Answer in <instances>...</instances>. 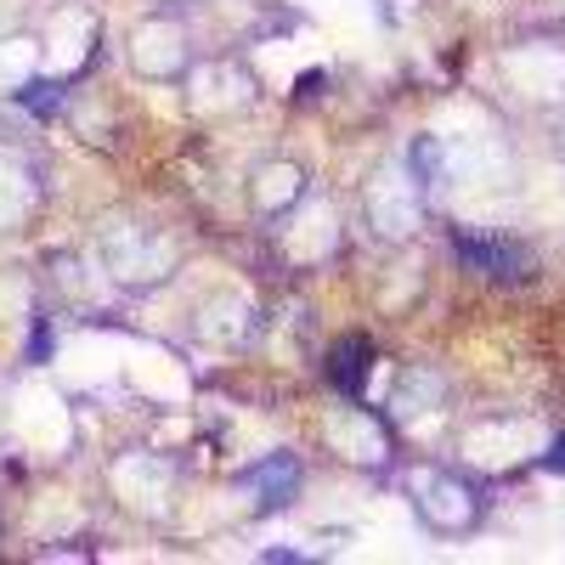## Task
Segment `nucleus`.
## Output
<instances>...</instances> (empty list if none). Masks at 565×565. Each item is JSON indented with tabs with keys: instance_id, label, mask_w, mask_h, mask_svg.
I'll use <instances>...</instances> for the list:
<instances>
[{
	"instance_id": "obj_1",
	"label": "nucleus",
	"mask_w": 565,
	"mask_h": 565,
	"mask_svg": "<svg viewBox=\"0 0 565 565\" xmlns=\"http://www.w3.org/2000/svg\"><path fill=\"white\" fill-rule=\"evenodd\" d=\"M244 487L260 492V509H282V503H295V487H300V463L289 452H277L255 469H244Z\"/></svg>"
},
{
	"instance_id": "obj_6",
	"label": "nucleus",
	"mask_w": 565,
	"mask_h": 565,
	"mask_svg": "<svg viewBox=\"0 0 565 565\" xmlns=\"http://www.w3.org/2000/svg\"><path fill=\"white\" fill-rule=\"evenodd\" d=\"M548 469H565V436L554 441V452H548Z\"/></svg>"
},
{
	"instance_id": "obj_2",
	"label": "nucleus",
	"mask_w": 565,
	"mask_h": 565,
	"mask_svg": "<svg viewBox=\"0 0 565 565\" xmlns=\"http://www.w3.org/2000/svg\"><path fill=\"white\" fill-rule=\"evenodd\" d=\"M452 249H458L469 266L492 271V277H521V271H526V255H521V249L492 244V238H452Z\"/></svg>"
},
{
	"instance_id": "obj_3",
	"label": "nucleus",
	"mask_w": 565,
	"mask_h": 565,
	"mask_svg": "<svg viewBox=\"0 0 565 565\" xmlns=\"http://www.w3.org/2000/svg\"><path fill=\"white\" fill-rule=\"evenodd\" d=\"M367 356H373V345H367L362 334L340 340V345H334V362H328V380H334L345 396H356L362 380H367Z\"/></svg>"
},
{
	"instance_id": "obj_4",
	"label": "nucleus",
	"mask_w": 565,
	"mask_h": 565,
	"mask_svg": "<svg viewBox=\"0 0 565 565\" xmlns=\"http://www.w3.org/2000/svg\"><path fill=\"white\" fill-rule=\"evenodd\" d=\"M18 103H23L29 114L45 119V114H57V108H63V85H52V79H29V85L18 90Z\"/></svg>"
},
{
	"instance_id": "obj_5",
	"label": "nucleus",
	"mask_w": 565,
	"mask_h": 565,
	"mask_svg": "<svg viewBox=\"0 0 565 565\" xmlns=\"http://www.w3.org/2000/svg\"><path fill=\"white\" fill-rule=\"evenodd\" d=\"M45 351H52V334H45V322H40V328H34V345H29V356H34V362H40V356H45Z\"/></svg>"
}]
</instances>
